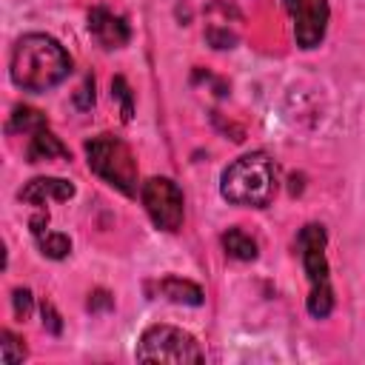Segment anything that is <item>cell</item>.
Segmentation results:
<instances>
[{
	"label": "cell",
	"mask_w": 365,
	"mask_h": 365,
	"mask_svg": "<svg viewBox=\"0 0 365 365\" xmlns=\"http://www.w3.org/2000/svg\"><path fill=\"white\" fill-rule=\"evenodd\" d=\"M71 71V57L48 34H26L11 51V80L23 91H48Z\"/></svg>",
	"instance_id": "1"
},
{
	"label": "cell",
	"mask_w": 365,
	"mask_h": 365,
	"mask_svg": "<svg viewBox=\"0 0 365 365\" xmlns=\"http://www.w3.org/2000/svg\"><path fill=\"white\" fill-rule=\"evenodd\" d=\"M220 191L234 205L265 208L277 194V163L262 151L245 154L222 171Z\"/></svg>",
	"instance_id": "2"
},
{
	"label": "cell",
	"mask_w": 365,
	"mask_h": 365,
	"mask_svg": "<svg viewBox=\"0 0 365 365\" xmlns=\"http://www.w3.org/2000/svg\"><path fill=\"white\" fill-rule=\"evenodd\" d=\"M86 157L94 174H100L108 185L120 188L123 194L137 191V163L128 151V145L111 134L91 137L86 143Z\"/></svg>",
	"instance_id": "3"
},
{
	"label": "cell",
	"mask_w": 365,
	"mask_h": 365,
	"mask_svg": "<svg viewBox=\"0 0 365 365\" xmlns=\"http://www.w3.org/2000/svg\"><path fill=\"white\" fill-rule=\"evenodd\" d=\"M137 359L140 362H168V365H197L202 362V351L197 339L174 325H151L140 336L137 345Z\"/></svg>",
	"instance_id": "4"
},
{
	"label": "cell",
	"mask_w": 365,
	"mask_h": 365,
	"mask_svg": "<svg viewBox=\"0 0 365 365\" xmlns=\"http://www.w3.org/2000/svg\"><path fill=\"white\" fill-rule=\"evenodd\" d=\"M143 205L151 217V222L163 231H177L182 225V191L168 177H151L143 182Z\"/></svg>",
	"instance_id": "5"
},
{
	"label": "cell",
	"mask_w": 365,
	"mask_h": 365,
	"mask_svg": "<svg viewBox=\"0 0 365 365\" xmlns=\"http://www.w3.org/2000/svg\"><path fill=\"white\" fill-rule=\"evenodd\" d=\"M285 9L294 23L297 46L302 48L319 46L328 29V0H285Z\"/></svg>",
	"instance_id": "6"
},
{
	"label": "cell",
	"mask_w": 365,
	"mask_h": 365,
	"mask_svg": "<svg viewBox=\"0 0 365 365\" xmlns=\"http://www.w3.org/2000/svg\"><path fill=\"white\" fill-rule=\"evenodd\" d=\"M88 31L106 46V48H120L128 40V26L123 17L111 14L108 9L97 6L88 11Z\"/></svg>",
	"instance_id": "7"
},
{
	"label": "cell",
	"mask_w": 365,
	"mask_h": 365,
	"mask_svg": "<svg viewBox=\"0 0 365 365\" xmlns=\"http://www.w3.org/2000/svg\"><path fill=\"white\" fill-rule=\"evenodd\" d=\"M71 197H74V185L68 180H60V177H37V180L26 182L20 191V200L29 205H43L48 200L66 202Z\"/></svg>",
	"instance_id": "8"
},
{
	"label": "cell",
	"mask_w": 365,
	"mask_h": 365,
	"mask_svg": "<svg viewBox=\"0 0 365 365\" xmlns=\"http://www.w3.org/2000/svg\"><path fill=\"white\" fill-rule=\"evenodd\" d=\"M29 160L31 163H43V160H68V148L60 143V137H54L48 128L37 131L29 143Z\"/></svg>",
	"instance_id": "9"
},
{
	"label": "cell",
	"mask_w": 365,
	"mask_h": 365,
	"mask_svg": "<svg viewBox=\"0 0 365 365\" xmlns=\"http://www.w3.org/2000/svg\"><path fill=\"white\" fill-rule=\"evenodd\" d=\"M160 291L171 302H180V305H200L202 302V288L188 282V279H180V277H165L160 282Z\"/></svg>",
	"instance_id": "10"
},
{
	"label": "cell",
	"mask_w": 365,
	"mask_h": 365,
	"mask_svg": "<svg viewBox=\"0 0 365 365\" xmlns=\"http://www.w3.org/2000/svg\"><path fill=\"white\" fill-rule=\"evenodd\" d=\"M222 248L228 251V257H234V259H240V262L257 259V242H254L245 231H240V228H228V231L222 234Z\"/></svg>",
	"instance_id": "11"
},
{
	"label": "cell",
	"mask_w": 365,
	"mask_h": 365,
	"mask_svg": "<svg viewBox=\"0 0 365 365\" xmlns=\"http://www.w3.org/2000/svg\"><path fill=\"white\" fill-rule=\"evenodd\" d=\"M46 128V117L37 111V108H29V106H17L14 114H11V123H9V131H43Z\"/></svg>",
	"instance_id": "12"
},
{
	"label": "cell",
	"mask_w": 365,
	"mask_h": 365,
	"mask_svg": "<svg viewBox=\"0 0 365 365\" xmlns=\"http://www.w3.org/2000/svg\"><path fill=\"white\" fill-rule=\"evenodd\" d=\"M331 308H334V291H331V285H328V282H322V285H311L308 314L317 317V319H322V317L331 314Z\"/></svg>",
	"instance_id": "13"
},
{
	"label": "cell",
	"mask_w": 365,
	"mask_h": 365,
	"mask_svg": "<svg viewBox=\"0 0 365 365\" xmlns=\"http://www.w3.org/2000/svg\"><path fill=\"white\" fill-rule=\"evenodd\" d=\"M40 251L51 259H63L68 251H71V240L66 234H57V231H48V234H40Z\"/></svg>",
	"instance_id": "14"
},
{
	"label": "cell",
	"mask_w": 365,
	"mask_h": 365,
	"mask_svg": "<svg viewBox=\"0 0 365 365\" xmlns=\"http://www.w3.org/2000/svg\"><path fill=\"white\" fill-rule=\"evenodd\" d=\"M0 359L6 362V365H14V362H23L26 359V348H23V342L11 334V331H3L0 334Z\"/></svg>",
	"instance_id": "15"
},
{
	"label": "cell",
	"mask_w": 365,
	"mask_h": 365,
	"mask_svg": "<svg viewBox=\"0 0 365 365\" xmlns=\"http://www.w3.org/2000/svg\"><path fill=\"white\" fill-rule=\"evenodd\" d=\"M111 97H117L120 106H123V123H131L134 106H131V88H128L125 77H114V80H111Z\"/></svg>",
	"instance_id": "16"
},
{
	"label": "cell",
	"mask_w": 365,
	"mask_h": 365,
	"mask_svg": "<svg viewBox=\"0 0 365 365\" xmlns=\"http://www.w3.org/2000/svg\"><path fill=\"white\" fill-rule=\"evenodd\" d=\"M205 40H208L214 48H231V46L237 43V34H234V31H228V29L211 26V29L205 31Z\"/></svg>",
	"instance_id": "17"
},
{
	"label": "cell",
	"mask_w": 365,
	"mask_h": 365,
	"mask_svg": "<svg viewBox=\"0 0 365 365\" xmlns=\"http://www.w3.org/2000/svg\"><path fill=\"white\" fill-rule=\"evenodd\" d=\"M11 302H14V314H17V319H26V317L31 314L34 299H31V291H29V288H17L14 297H11Z\"/></svg>",
	"instance_id": "18"
},
{
	"label": "cell",
	"mask_w": 365,
	"mask_h": 365,
	"mask_svg": "<svg viewBox=\"0 0 365 365\" xmlns=\"http://www.w3.org/2000/svg\"><path fill=\"white\" fill-rule=\"evenodd\" d=\"M43 328L48 331V334H60L63 331V322H60V314L54 311V305L51 302H43Z\"/></svg>",
	"instance_id": "19"
},
{
	"label": "cell",
	"mask_w": 365,
	"mask_h": 365,
	"mask_svg": "<svg viewBox=\"0 0 365 365\" xmlns=\"http://www.w3.org/2000/svg\"><path fill=\"white\" fill-rule=\"evenodd\" d=\"M91 103H94V80L88 77V80L77 88V94H74V106H77V108H91Z\"/></svg>",
	"instance_id": "20"
},
{
	"label": "cell",
	"mask_w": 365,
	"mask_h": 365,
	"mask_svg": "<svg viewBox=\"0 0 365 365\" xmlns=\"http://www.w3.org/2000/svg\"><path fill=\"white\" fill-rule=\"evenodd\" d=\"M114 305V299L106 294V291H94L91 297H88V308L91 311H103V308H111Z\"/></svg>",
	"instance_id": "21"
},
{
	"label": "cell",
	"mask_w": 365,
	"mask_h": 365,
	"mask_svg": "<svg viewBox=\"0 0 365 365\" xmlns=\"http://www.w3.org/2000/svg\"><path fill=\"white\" fill-rule=\"evenodd\" d=\"M46 225H48V214H46V211H40V214H34V217L29 220V228H31L34 237H40V234L46 231Z\"/></svg>",
	"instance_id": "22"
},
{
	"label": "cell",
	"mask_w": 365,
	"mask_h": 365,
	"mask_svg": "<svg viewBox=\"0 0 365 365\" xmlns=\"http://www.w3.org/2000/svg\"><path fill=\"white\" fill-rule=\"evenodd\" d=\"M291 182H294V185H291V194H299V191H302V177H297V174H294V177H291Z\"/></svg>",
	"instance_id": "23"
}]
</instances>
